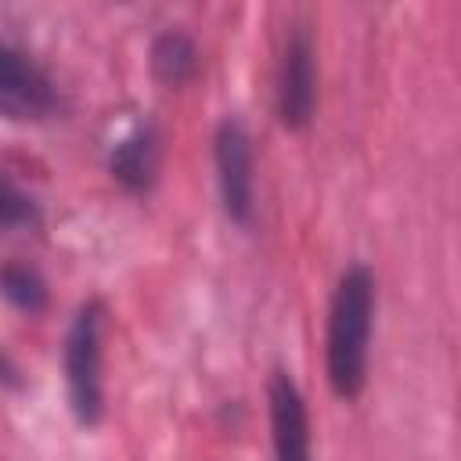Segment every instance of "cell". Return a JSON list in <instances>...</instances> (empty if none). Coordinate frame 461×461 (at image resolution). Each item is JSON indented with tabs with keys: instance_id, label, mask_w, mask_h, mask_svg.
Here are the masks:
<instances>
[{
	"instance_id": "cell-1",
	"label": "cell",
	"mask_w": 461,
	"mask_h": 461,
	"mask_svg": "<svg viewBox=\"0 0 461 461\" xmlns=\"http://www.w3.org/2000/svg\"><path fill=\"white\" fill-rule=\"evenodd\" d=\"M375 313H378V281L375 270L357 259L339 274L328 306L324 367H328V385L339 400H357L367 385Z\"/></svg>"
},
{
	"instance_id": "cell-2",
	"label": "cell",
	"mask_w": 461,
	"mask_h": 461,
	"mask_svg": "<svg viewBox=\"0 0 461 461\" xmlns=\"http://www.w3.org/2000/svg\"><path fill=\"white\" fill-rule=\"evenodd\" d=\"M104 328L108 306L101 295H90L76 306L65 331V396L72 418L83 429H97L104 421Z\"/></svg>"
},
{
	"instance_id": "cell-3",
	"label": "cell",
	"mask_w": 461,
	"mask_h": 461,
	"mask_svg": "<svg viewBox=\"0 0 461 461\" xmlns=\"http://www.w3.org/2000/svg\"><path fill=\"white\" fill-rule=\"evenodd\" d=\"M317 112V40L310 22H292L277 72H274V115L288 133H303Z\"/></svg>"
},
{
	"instance_id": "cell-4",
	"label": "cell",
	"mask_w": 461,
	"mask_h": 461,
	"mask_svg": "<svg viewBox=\"0 0 461 461\" xmlns=\"http://www.w3.org/2000/svg\"><path fill=\"white\" fill-rule=\"evenodd\" d=\"M212 166L220 205L230 223L252 227L256 220V140L241 115H223L212 133Z\"/></svg>"
},
{
	"instance_id": "cell-5",
	"label": "cell",
	"mask_w": 461,
	"mask_h": 461,
	"mask_svg": "<svg viewBox=\"0 0 461 461\" xmlns=\"http://www.w3.org/2000/svg\"><path fill=\"white\" fill-rule=\"evenodd\" d=\"M0 112L22 122H43L61 112L58 83L7 40H0Z\"/></svg>"
},
{
	"instance_id": "cell-6",
	"label": "cell",
	"mask_w": 461,
	"mask_h": 461,
	"mask_svg": "<svg viewBox=\"0 0 461 461\" xmlns=\"http://www.w3.org/2000/svg\"><path fill=\"white\" fill-rule=\"evenodd\" d=\"M267 411H270V439L274 461H313L310 443V411L303 389L288 371H274L267 382Z\"/></svg>"
},
{
	"instance_id": "cell-7",
	"label": "cell",
	"mask_w": 461,
	"mask_h": 461,
	"mask_svg": "<svg viewBox=\"0 0 461 461\" xmlns=\"http://www.w3.org/2000/svg\"><path fill=\"white\" fill-rule=\"evenodd\" d=\"M108 176L126 191V194H151L158 184V166H162V137L151 119H137L104 155Z\"/></svg>"
},
{
	"instance_id": "cell-8",
	"label": "cell",
	"mask_w": 461,
	"mask_h": 461,
	"mask_svg": "<svg viewBox=\"0 0 461 461\" xmlns=\"http://www.w3.org/2000/svg\"><path fill=\"white\" fill-rule=\"evenodd\" d=\"M148 65L162 86L180 90V86L194 83V76L202 68V47L184 29H162L148 47Z\"/></svg>"
},
{
	"instance_id": "cell-9",
	"label": "cell",
	"mask_w": 461,
	"mask_h": 461,
	"mask_svg": "<svg viewBox=\"0 0 461 461\" xmlns=\"http://www.w3.org/2000/svg\"><path fill=\"white\" fill-rule=\"evenodd\" d=\"M0 295L18 310V313H43L50 306V288L47 277L40 274V267L25 263V259H7L0 263Z\"/></svg>"
},
{
	"instance_id": "cell-10",
	"label": "cell",
	"mask_w": 461,
	"mask_h": 461,
	"mask_svg": "<svg viewBox=\"0 0 461 461\" xmlns=\"http://www.w3.org/2000/svg\"><path fill=\"white\" fill-rule=\"evenodd\" d=\"M43 223V205L40 198L11 173L0 166V234H32Z\"/></svg>"
},
{
	"instance_id": "cell-11",
	"label": "cell",
	"mask_w": 461,
	"mask_h": 461,
	"mask_svg": "<svg viewBox=\"0 0 461 461\" xmlns=\"http://www.w3.org/2000/svg\"><path fill=\"white\" fill-rule=\"evenodd\" d=\"M0 382H4V385H11V389H18V385H22V378H18V367H14V364H11L4 353H0Z\"/></svg>"
}]
</instances>
